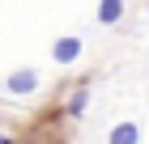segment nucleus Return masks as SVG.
<instances>
[{"label": "nucleus", "mask_w": 149, "mask_h": 144, "mask_svg": "<svg viewBox=\"0 0 149 144\" xmlns=\"http://www.w3.org/2000/svg\"><path fill=\"white\" fill-rule=\"evenodd\" d=\"M81 47H85V43H81V38H72V34H68V38H56V47H51V55H56V64H77V55H81Z\"/></svg>", "instance_id": "f257e3e1"}, {"label": "nucleus", "mask_w": 149, "mask_h": 144, "mask_svg": "<svg viewBox=\"0 0 149 144\" xmlns=\"http://www.w3.org/2000/svg\"><path fill=\"white\" fill-rule=\"evenodd\" d=\"M124 0H102V4H98V25H119L124 21Z\"/></svg>", "instance_id": "f03ea898"}, {"label": "nucleus", "mask_w": 149, "mask_h": 144, "mask_svg": "<svg viewBox=\"0 0 149 144\" xmlns=\"http://www.w3.org/2000/svg\"><path fill=\"white\" fill-rule=\"evenodd\" d=\"M34 89H38L34 72H13V76H9V93H13V98H26V93H34Z\"/></svg>", "instance_id": "7ed1b4c3"}, {"label": "nucleus", "mask_w": 149, "mask_h": 144, "mask_svg": "<svg viewBox=\"0 0 149 144\" xmlns=\"http://www.w3.org/2000/svg\"><path fill=\"white\" fill-rule=\"evenodd\" d=\"M107 144H141V127L136 123H115L111 136H107Z\"/></svg>", "instance_id": "20e7f679"}, {"label": "nucleus", "mask_w": 149, "mask_h": 144, "mask_svg": "<svg viewBox=\"0 0 149 144\" xmlns=\"http://www.w3.org/2000/svg\"><path fill=\"white\" fill-rule=\"evenodd\" d=\"M85 102H90V89H85V85H81V89H72V98H68V114H72V119L85 110Z\"/></svg>", "instance_id": "39448f33"}, {"label": "nucleus", "mask_w": 149, "mask_h": 144, "mask_svg": "<svg viewBox=\"0 0 149 144\" xmlns=\"http://www.w3.org/2000/svg\"><path fill=\"white\" fill-rule=\"evenodd\" d=\"M0 144H9V140H0Z\"/></svg>", "instance_id": "423d86ee"}, {"label": "nucleus", "mask_w": 149, "mask_h": 144, "mask_svg": "<svg viewBox=\"0 0 149 144\" xmlns=\"http://www.w3.org/2000/svg\"><path fill=\"white\" fill-rule=\"evenodd\" d=\"M0 140H4V136H0Z\"/></svg>", "instance_id": "0eeeda50"}]
</instances>
